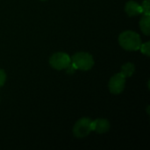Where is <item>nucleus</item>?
I'll return each mask as SVG.
<instances>
[{
	"label": "nucleus",
	"instance_id": "423d86ee",
	"mask_svg": "<svg viewBox=\"0 0 150 150\" xmlns=\"http://www.w3.org/2000/svg\"><path fill=\"white\" fill-rule=\"evenodd\" d=\"M110 130V122L105 119H97L92 120V131L98 134H105Z\"/></svg>",
	"mask_w": 150,
	"mask_h": 150
},
{
	"label": "nucleus",
	"instance_id": "20e7f679",
	"mask_svg": "<svg viewBox=\"0 0 150 150\" xmlns=\"http://www.w3.org/2000/svg\"><path fill=\"white\" fill-rule=\"evenodd\" d=\"M49 63L51 67H53L54 69L61 70L69 67L71 63V58L66 53L58 52L52 54V56L49 59Z\"/></svg>",
	"mask_w": 150,
	"mask_h": 150
},
{
	"label": "nucleus",
	"instance_id": "1a4fd4ad",
	"mask_svg": "<svg viewBox=\"0 0 150 150\" xmlns=\"http://www.w3.org/2000/svg\"><path fill=\"white\" fill-rule=\"evenodd\" d=\"M135 70L134 65L132 62H127L126 64H124L121 67V73L126 76V77H129L132 76Z\"/></svg>",
	"mask_w": 150,
	"mask_h": 150
},
{
	"label": "nucleus",
	"instance_id": "0eeeda50",
	"mask_svg": "<svg viewBox=\"0 0 150 150\" xmlns=\"http://www.w3.org/2000/svg\"><path fill=\"white\" fill-rule=\"evenodd\" d=\"M125 11H126L127 14L130 17L137 16V15H140L142 13V9L141 4H139L135 1H132V0L128 1L126 4Z\"/></svg>",
	"mask_w": 150,
	"mask_h": 150
},
{
	"label": "nucleus",
	"instance_id": "6e6552de",
	"mask_svg": "<svg viewBox=\"0 0 150 150\" xmlns=\"http://www.w3.org/2000/svg\"><path fill=\"white\" fill-rule=\"evenodd\" d=\"M140 27L142 33L146 35L150 34V15L143 14L142 18L140 20Z\"/></svg>",
	"mask_w": 150,
	"mask_h": 150
},
{
	"label": "nucleus",
	"instance_id": "f03ea898",
	"mask_svg": "<svg viewBox=\"0 0 150 150\" xmlns=\"http://www.w3.org/2000/svg\"><path fill=\"white\" fill-rule=\"evenodd\" d=\"M71 62L75 69L89 70L94 66V59L91 54L85 52H78L71 57Z\"/></svg>",
	"mask_w": 150,
	"mask_h": 150
},
{
	"label": "nucleus",
	"instance_id": "9d476101",
	"mask_svg": "<svg viewBox=\"0 0 150 150\" xmlns=\"http://www.w3.org/2000/svg\"><path fill=\"white\" fill-rule=\"evenodd\" d=\"M140 49L142 51V53L143 54H146L147 56H149L150 55V42L148 41L146 43H142L141 47H140Z\"/></svg>",
	"mask_w": 150,
	"mask_h": 150
},
{
	"label": "nucleus",
	"instance_id": "f8f14e48",
	"mask_svg": "<svg viewBox=\"0 0 150 150\" xmlns=\"http://www.w3.org/2000/svg\"><path fill=\"white\" fill-rule=\"evenodd\" d=\"M6 80V75L5 72L3 69H0V87L3 86Z\"/></svg>",
	"mask_w": 150,
	"mask_h": 150
},
{
	"label": "nucleus",
	"instance_id": "39448f33",
	"mask_svg": "<svg viewBox=\"0 0 150 150\" xmlns=\"http://www.w3.org/2000/svg\"><path fill=\"white\" fill-rule=\"evenodd\" d=\"M126 78L127 77L121 72L114 75L111 78V80L109 82V90H110V91L114 95L120 94L125 89Z\"/></svg>",
	"mask_w": 150,
	"mask_h": 150
},
{
	"label": "nucleus",
	"instance_id": "9b49d317",
	"mask_svg": "<svg viewBox=\"0 0 150 150\" xmlns=\"http://www.w3.org/2000/svg\"><path fill=\"white\" fill-rule=\"evenodd\" d=\"M150 0H145L143 1L142 4L141 5L142 6V13L143 14H148L150 15Z\"/></svg>",
	"mask_w": 150,
	"mask_h": 150
},
{
	"label": "nucleus",
	"instance_id": "7ed1b4c3",
	"mask_svg": "<svg viewBox=\"0 0 150 150\" xmlns=\"http://www.w3.org/2000/svg\"><path fill=\"white\" fill-rule=\"evenodd\" d=\"M92 131V120L89 118H82L76 121L73 127V134L76 138H84Z\"/></svg>",
	"mask_w": 150,
	"mask_h": 150
},
{
	"label": "nucleus",
	"instance_id": "f257e3e1",
	"mask_svg": "<svg viewBox=\"0 0 150 150\" xmlns=\"http://www.w3.org/2000/svg\"><path fill=\"white\" fill-rule=\"evenodd\" d=\"M120 45L126 50L136 51L140 49L142 40L140 35L134 31H125L119 36Z\"/></svg>",
	"mask_w": 150,
	"mask_h": 150
},
{
	"label": "nucleus",
	"instance_id": "ddd939ff",
	"mask_svg": "<svg viewBox=\"0 0 150 150\" xmlns=\"http://www.w3.org/2000/svg\"><path fill=\"white\" fill-rule=\"evenodd\" d=\"M42 1H45V0H42Z\"/></svg>",
	"mask_w": 150,
	"mask_h": 150
}]
</instances>
